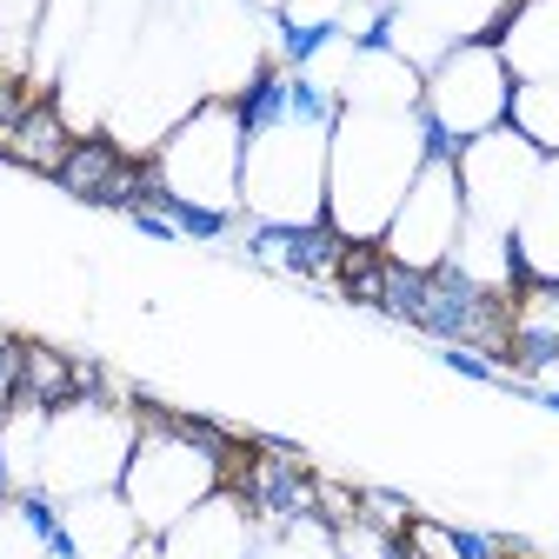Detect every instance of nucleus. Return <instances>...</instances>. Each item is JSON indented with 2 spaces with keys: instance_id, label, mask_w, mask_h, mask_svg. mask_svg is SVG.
Here are the masks:
<instances>
[{
  "instance_id": "nucleus-1",
  "label": "nucleus",
  "mask_w": 559,
  "mask_h": 559,
  "mask_svg": "<svg viewBox=\"0 0 559 559\" xmlns=\"http://www.w3.org/2000/svg\"><path fill=\"white\" fill-rule=\"evenodd\" d=\"M413 174V107H340L326 133V221L346 240H380Z\"/></svg>"
},
{
  "instance_id": "nucleus-2",
  "label": "nucleus",
  "mask_w": 559,
  "mask_h": 559,
  "mask_svg": "<svg viewBox=\"0 0 559 559\" xmlns=\"http://www.w3.org/2000/svg\"><path fill=\"white\" fill-rule=\"evenodd\" d=\"M133 419H140V433H133V453H127V473H120V500L133 507L140 533H167L206 493L227 486V460L214 447L187 440L167 419V406L147 400V393H133Z\"/></svg>"
},
{
  "instance_id": "nucleus-3",
  "label": "nucleus",
  "mask_w": 559,
  "mask_h": 559,
  "mask_svg": "<svg viewBox=\"0 0 559 559\" xmlns=\"http://www.w3.org/2000/svg\"><path fill=\"white\" fill-rule=\"evenodd\" d=\"M154 174L167 193L206 200V206H240V160H247V133L227 94H200L160 140H154Z\"/></svg>"
},
{
  "instance_id": "nucleus-4",
  "label": "nucleus",
  "mask_w": 559,
  "mask_h": 559,
  "mask_svg": "<svg viewBox=\"0 0 559 559\" xmlns=\"http://www.w3.org/2000/svg\"><path fill=\"white\" fill-rule=\"evenodd\" d=\"M140 419L120 400H74L47 413V447H40V486L60 500L74 493H100V486H120L127 453H133Z\"/></svg>"
},
{
  "instance_id": "nucleus-5",
  "label": "nucleus",
  "mask_w": 559,
  "mask_h": 559,
  "mask_svg": "<svg viewBox=\"0 0 559 559\" xmlns=\"http://www.w3.org/2000/svg\"><path fill=\"white\" fill-rule=\"evenodd\" d=\"M240 206L253 221H320L326 214V133L273 127L247 140L240 160Z\"/></svg>"
},
{
  "instance_id": "nucleus-6",
  "label": "nucleus",
  "mask_w": 559,
  "mask_h": 559,
  "mask_svg": "<svg viewBox=\"0 0 559 559\" xmlns=\"http://www.w3.org/2000/svg\"><path fill=\"white\" fill-rule=\"evenodd\" d=\"M419 107H427L460 147L479 140V133H493V127H507L513 74H507L500 47L493 40H460L440 60H427V67H419Z\"/></svg>"
},
{
  "instance_id": "nucleus-7",
  "label": "nucleus",
  "mask_w": 559,
  "mask_h": 559,
  "mask_svg": "<svg viewBox=\"0 0 559 559\" xmlns=\"http://www.w3.org/2000/svg\"><path fill=\"white\" fill-rule=\"evenodd\" d=\"M546 154L533 147V140L520 127H493L460 147L453 174H460V200H466V227H486V234H513L520 206L539 180Z\"/></svg>"
},
{
  "instance_id": "nucleus-8",
  "label": "nucleus",
  "mask_w": 559,
  "mask_h": 559,
  "mask_svg": "<svg viewBox=\"0 0 559 559\" xmlns=\"http://www.w3.org/2000/svg\"><path fill=\"white\" fill-rule=\"evenodd\" d=\"M413 333H427L433 346H479L486 360L507 367V333H513V294L473 280L460 260L427 266V307H419Z\"/></svg>"
},
{
  "instance_id": "nucleus-9",
  "label": "nucleus",
  "mask_w": 559,
  "mask_h": 559,
  "mask_svg": "<svg viewBox=\"0 0 559 559\" xmlns=\"http://www.w3.org/2000/svg\"><path fill=\"white\" fill-rule=\"evenodd\" d=\"M460 234H466V200H460V174L453 167H419L413 187L400 193L393 221L380 234V253L400 260V266H440L460 253Z\"/></svg>"
},
{
  "instance_id": "nucleus-10",
  "label": "nucleus",
  "mask_w": 559,
  "mask_h": 559,
  "mask_svg": "<svg viewBox=\"0 0 559 559\" xmlns=\"http://www.w3.org/2000/svg\"><path fill=\"white\" fill-rule=\"evenodd\" d=\"M60 193H74L81 206H107V214H133V206H147L160 174L147 154H127L114 133H81L74 140V154L60 160L53 174Z\"/></svg>"
},
{
  "instance_id": "nucleus-11",
  "label": "nucleus",
  "mask_w": 559,
  "mask_h": 559,
  "mask_svg": "<svg viewBox=\"0 0 559 559\" xmlns=\"http://www.w3.org/2000/svg\"><path fill=\"white\" fill-rule=\"evenodd\" d=\"M240 253L253 266H273L287 280H307V287H326L333 294V273H340V253H346V234L320 214V221H253L240 227Z\"/></svg>"
},
{
  "instance_id": "nucleus-12",
  "label": "nucleus",
  "mask_w": 559,
  "mask_h": 559,
  "mask_svg": "<svg viewBox=\"0 0 559 559\" xmlns=\"http://www.w3.org/2000/svg\"><path fill=\"white\" fill-rule=\"evenodd\" d=\"M253 546H260V526L240 507L234 486L206 493L187 520H174L160 533V559H253Z\"/></svg>"
},
{
  "instance_id": "nucleus-13",
  "label": "nucleus",
  "mask_w": 559,
  "mask_h": 559,
  "mask_svg": "<svg viewBox=\"0 0 559 559\" xmlns=\"http://www.w3.org/2000/svg\"><path fill=\"white\" fill-rule=\"evenodd\" d=\"M493 47L513 81H552L559 74V0H513L493 27Z\"/></svg>"
},
{
  "instance_id": "nucleus-14",
  "label": "nucleus",
  "mask_w": 559,
  "mask_h": 559,
  "mask_svg": "<svg viewBox=\"0 0 559 559\" xmlns=\"http://www.w3.org/2000/svg\"><path fill=\"white\" fill-rule=\"evenodd\" d=\"M400 8H406L400 27L427 34V47L413 53V67H427V60H440L460 40H493V27H500V14L513 8V0H400Z\"/></svg>"
},
{
  "instance_id": "nucleus-15",
  "label": "nucleus",
  "mask_w": 559,
  "mask_h": 559,
  "mask_svg": "<svg viewBox=\"0 0 559 559\" xmlns=\"http://www.w3.org/2000/svg\"><path fill=\"white\" fill-rule=\"evenodd\" d=\"M513 253L526 280H559V154H546L520 221H513Z\"/></svg>"
},
{
  "instance_id": "nucleus-16",
  "label": "nucleus",
  "mask_w": 559,
  "mask_h": 559,
  "mask_svg": "<svg viewBox=\"0 0 559 559\" xmlns=\"http://www.w3.org/2000/svg\"><path fill=\"white\" fill-rule=\"evenodd\" d=\"M74 140H81V127L67 120V107L60 100H47V94H34V107L14 120V133H8V147H0V160H14V167H27V174H60V160L74 154Z\"/></svg>"
},
{
  "instance_id": "nucleus-17",
  "label": "nucleus",
  "mask_w": 559,
  "mask_h": 559,
  "mask_svg": "<svg viewBox=\"0 0 559 559\" xmlns=\"http://www.w3.org/2000/svg\"><path fill=\"white\" fill-rule=\"evenodd\" d=\"M67 526H74L81 559H120V552L140 539V520H133V507L120 500V486L74 493V500H67Z\"/></svg>"
},
{
  "instance_id": "nucleus-18",
  "label": "nucleus",
  "mask_w": 559,
  "mask_h": 559,
  "mask_svg": "<svg viewBox=\"0 0 559 559\" xmlns=\"http://www.w3.org/2000/svg\"><path fill=\"white\" fill-rule=\"evenodd\" d=\"M74 400H81V386H74V354H60V346H40V340H21V373H14L8 406L60 413V406H74Z\"/></svg>"
},
{
  "instance_id": "nucleus-19",
  "label": "nucleus",
  "mask_w": 559,
  "mask_h": 559,
  "mask_svg": "<svg viewBox=\"0 0 559 559\" xmlns=\"http://www.w3.org/2000/svg\"><path fill=\"white\" fill-rule=\"evenodd\" d=\"M273 21V60L287 74H313V67L346 40V21L340 14H294V8H266Z\"/></svg>"
},
{
  "instance_id": "nucleus-20",
  "label": "nucleus",
  "mask_w": 559,
  "mask_h": 559,
  "mask_svg": "<svg viewBox=\"0 0 559 559\" xmlns=\"http://www.w3.org/2000/svg\"><path fill=\"white\" fill-rule=\"evenodd\" d=\"M507 127H520L539 154H559V74L552 81H513V114Z\"/></svg>"
},
{
  "instance_id": "nucleus-21",
  "label": "nucleus",
  "mask_w": 559,
  "mask_h": 559,
  "mask_svg": "<svg viewBox=\"0 0 559 559\" xmlns=\"http://www.w3.org/2000/svg\"><path fill=\"white\" fill-rule=\"evenodd\" d=\"M40 14H47V0H0V67H8V74H27Z\"/></svg>"
},
{
  "instance_id": "nucleus-22",
  "label": "nucleus",
  "mask_w": 559,
  "mask_h": 559,
  "mask_svg": "<svg viewBox=\"0 0 559 559\" xmlns=\"http://www.w3.org/2000/svg\"><path fill=\"white\" fill-rule=\"evenodd\" d=\"M287 120H294V127H313V133H333V120H340V87L320 81V74H287Z\"/></svg>"
},
{
  "instance_id": "nucleus-23",
  "label": "nucleus",
  "mask_w": 559,
  "mask_h": 559,
  "mask_svg": "<svg viewBox=\"0 0 559 559\" xmlns=\"http://www.w3.org/2000/svg\"><path fill=\"white\" fill-rule=\"evenodd\" d=\"M400 21H406L400 0H367V21L346 34V53H400Z\"/></svg>"
},
{
  "instance_id": "nucleus-24",
  "label": "nucleus",
  "mask_w": 559,
  "mask_h": 559,
  "mask_svg": "<svg viewBox=\"0 0 559 559\" xmlns=\"http://www.w3.org/2000/svg\"><path fill=\"white\" fill-rule=\"evenodd\" d=\"M360 520L380 526V533H406L413 526V500L406 493H386V486H360Z\"/></svg>"
},
{
  "instance_id": "nucleus-25",
  "label": "nucleus",
  "mask_w": 559,
  "mask_h": 559,
  "mask_svg": "<svg viewBox=\"0 0 559 559\" xmlns=\"http://www.w3.org/2000/svg\"><path fill=\"white\" fill-rule=\"evenodd\" d=\"M440 367L460 373V380H473V386H500V380H507V367H500V360H486L479 346H440Z\"/></svg>"
},
{
  "instance_id": "nucleus-26",
  "label": "nucleus",
  "mask_w": 559,
  "mask_h": 559,
  "mask_svg": "<svg viewBox=\"0 0 559 559\" xmlns=\"http://www.w3.org/2000/svg\"><path fill=\"white\" fill-rule=\"evenodd\" d=\"M127 227H133L140 240H160V247H174V240H180V227L160 214V206H133V214H127Z\"/></svg>"
},
{
  "instance_id": "nucleus-27",
  "label": "nucleus",
  "mask_w": 559,
  "mask_h": 559,
  "mask_svg": "<svg viewBox=\"0 0 559 559\" xmlns=\"http://www.w3.org/2000/svg\"><path fill=\"white\" fill-rule=\"evenodd\" d=\"M120 559H160V533H140V539H133Z\"/></svg>"
},
{
  "instance_id": "nucleus-28",
  "label": "nucleus",
  "mask_w": 559,
  "mask_h": 559,
  "mask_svg": "<svg viewBox=\"0 0 559 559\" xmlns=\"http://www.w3.org/2000/svg\"><path fill=\"white\" fill-rule=\"evenodd\" d=\"M14 500V473H8V453H0V507Z\"/></svg>"
},
{
  "instance_id": "nucleus-29",
  "label": "nucleus",
  "mask_w": 559,
  "mask_h": 559,
  "mask_svg": "<svg viewBox=\"0 0 559 559\" xmlns=\"http://www.w3.org/2000/svg\"><path fill=\"white\" fill-rule=\"evenodd\" d=\"M0 74H8V67H0Z\"/></svg>"
}]
</instances>
